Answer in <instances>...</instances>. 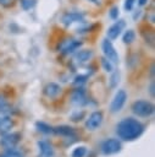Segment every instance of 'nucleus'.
<instances>
[{"label":"nucleus","instance_id":"16","mask_svg":"<svg viewBox=\"0 0 155 157\" xmlns=\"http://www.w3.org/2000/svg\"><path fill=\"white\" fill-rule=\"evenodd\" d=\"M94 53L92 49H82V50H77L76 55H74V61L77 64H85L88 63L92 58H93Z\"/></svg>","mask_w":155,"mask_h":157},{"label":"nucleus","instance_id":"6","mask_svg":"<svg viewBox=\"0 0 155 157\" xmlns=\"http://www.w3.org/2000/svg\"><path fill=\"white\" fill-rule=\"evenodd\" d=\"M22 135L21 132H6L4 135H1L0 139V146L5 150V148H10V147H15L21 142Z\"/></svg>","mask_w":155,"mask_h":157},{"label":"nucleus","instance_id":"18","mask_svg":"<svg viewBox=\"0 0 155 157\" xmlns=\"http://www.w3.org/2000/svg\"><path fill=\"white\" fill-rule=\"evenodd\" d=\"M4 153H6L10 157H26V152L22 148H18L17 146L10 147V148H5Z\"/></svg>","mask_w":155,"mask_h":157},{"label":"nucleus","instance_id":"3","mask_svg":"<svg viewBox=\"0 0 155 157\" xmlns=\"http://www.w3.org/2000/svg\"><path fill=\"white\" fill-rule=\"evenodd\" d=\"M83 42L74 39V38H63L57 44V52H60L62 55H70L79 50Z\"/></svg>","mask_w":155,"mask_h":157},{"label":"nucleus","instance_id":"20","mask_svg":"<svg viewBox=\"0 0 155 157\" xmlns=\"http://www.w3.org/2000/svg\"><path fill=\"white\" fill-rule=\"evenodd\" d=\"M88 77H89V76H88L87 74H79V75H77V76L73 78V86H76V87H83L84 83L87 82Z\"/></svg>","mask_w":155,"mask_h":157},{"label":"nucleus","instance_id":"23","mask_svg":"<svg viewBox=\"0 0 155 157\" xmlns=\"http://www.w3.org/2000/svg\"><path fill=\"white\" fill-rule=\"evenodd\" d=\"M109 82H110V87L111 88H116L118 86V82H120V72L118 71H112Z\"/></svg>","mask_w":155,"mask_h":157},{"label":"nucleus","instance_id":"7","mask_svg":"<svg viewBox=\"0 0 155 157\" xmlns=\"http://www.w3.org/2000/svg\"><path fill=\"white\" fill-rule=\"evenodd\" d=\"M84 22V13L77 11H68L61 16V23L65 27H70L74 23H83Z\"/></svg>","mask_w":155,"mask_h":157},{"label":"nucleus","instance_id":"13","mask_svg":"<svg viewBox=\"0 0 155 157\" xmlns=\"http://www.w3.org/2000/svg\"><path fill=\"white\" fill-rule=\"evenodd\" d=\"M52 131H54V134H56L59 136H62V137H66V139H74V137H77L76 129L70 126V125H66V124L57 125V126L52 128Z\"/></svg>","mask_w":155,"mask_h":157},{"label":"nucleus","instance_id":"5","mask_svg":"<svg viewBox=\"0 0 155 157\" xmlns=\"http://www.w3.org/2000/svg\"><path fill=\"white\" fill-rule=\"evenodd\" d=\"M101 50L104 53V56L107 60H110L112 64H117L118 63V59H120L118 58V54H117V52H116L112 42L109 38L103 39V42H101Z\"/></svg>","mask_w":155,"mask_h":157},{"label":"nucleus","instance_id":"31","mask_svg":"<svg viewBox=\"0 0 155 157\" xmlns=\"http://www.w3.org/2000/svg\"><path fill=\"white\" fill-rule=\"evenodd\" d=\"M140 15H142V11H140V10H137V11H135V13L133 15V18L137 21V18H139V17H140Z\"/></svg>","mask_w":155,"mask_h":157},{"label":"nucleus","instance_id":"29","mask_svg":"<svg viewBox=\"0 0 155 157\" xmlns=\"http://www.w3.org/2000/svg\"><path fill=\"white\" fill-rule=\"evenodd\" d=\"M15 1L16 0H0V5L2 7H5V9H9L15 4Z\"/></svg>","mask_w":155,"mask_h":157},{"label":"nucleus","instance_id":"9","mask_svg":"<svg viewBox=\"0 0 155 157\" xmlns=\"http://www.w3.org/2000/svg\"><path fill=\"white\" fill-rule=\"evenodd\" d=\"M103 120H104V114L101 110H95L85 120V129L89 130V131H94L96 130L98 128H100V125L103 124Z\"/></svg>","mask_w":155,"mask_h":157},{"label":"nucleus","instance_id":"15","mask_svg":"<svg viewBox=\"0 0 155 157\" xmlns=\"http://www.w3.org/2000/svg\"><path fill=\"white\" fill-rule=\"evenodd\" d=\"M15 126V120L6 113H0V135H4Z\"/></svg>","mask_w":155,"mask_h":157},{"label":"nucleus","instance_id":"28","mask_svg":"<svg viewBox=\"0 0 155 157\" xmlns=\"http://www.w3.org/2000/svg\"><path fill=\"white\" fill-rule=\"evenodd\" d=\"M7 108H9V104L6 102V98L2 94H0V113H4L5 109H7Z\"/></svg>","mask_w":155,"mask_h":157},{"label":"nucleus","instance_id":"11","mask_svg":"<svg viewBox=\"0 0 155 157\" xmlns=\"http://www.w3.org/2000/svg\"><path fill=\"white\" fill-rule=\"evenodd\" d=\"M124 27H126V22H124L123 20L116 21L114 25H111V26L107 28V31H106L107 38H109L110 40L117 39V38L121 36V33H122V31L124 29Z\"/></svg>","mask_w":155,"mask_h":157},{"label":"nucleus","instance_id":"4","mask_svg":"<svg viewBox=\"0 0 155 157\" xmlns=\"http://www.w3.org/2000/svg\"><path fill=\"white\" fill-rule=\"evenodd\" d=\"M122 150V144L121 140L115 139V137H110V139H105L101 144H100V151L104 156H111V155H116Z\"/></svg>","mask_w":155,"mask_h":157},{"label":"nucleus","instance_id":"32","mask_svg":"<svg viewBox=\"0 0 155 157\" xmlns=\"http://www.w3.org/2000/svg\"><path fill=\"white\" fill-rule=\"evenodd\" d=\"M87 1H89V2H92L94 5H96V6H100L101 5V0H87Z\"/></svg>","mask_w":155,"mask_h":157},{"label":"nucleus","instance_id":"8","mask_svg":"<svg viewBox=\"0 0 155 157\" xmlns=\"http://www.w3.org/2000/svg\"><path fill=\"white\" fill-rule=\"evenodd\" d=\"M127 101V92L124 90H118L116 94L114 96L111 104H110V112L111 113H118L123 108Z\"/></svg>","mask_w":155,"mask_h":157},{"label":"nucleus","instance_id":"21","mask_svg":"<svg viewBox=\"0 0 155 157\" xmlns=\"http://www.w3.org/2000/svg\"><path fill=\"white\" fill-rule=\"evenodd\" d=\"M88 150L85 146H77L73 148L72 153H71V157H85Z\"/></svg>","mask_w":155,"mask_h":157},{"label":"nucleus","instance_id":"2","mask_svg":"<svg viewBox=\"0 0 155 157\" xmlns=\"http://www.w3.org/2000/svg\"><path fill=\"white\" fill-rule=\"evenodd\" d=\"M131 109L133 114H135L139 118H149L154 114V104L145 99H138L134 101L131 105Z\"/></svg>","mask_w":155,"mask_h":157},{"label":"nucleus","instance_id":"1","mask_svg":"<svg viewBox=\"0 0 155 157\" xmlns=\"http://www.w3.org/2000/svg\"><path fill=\"white\" fill-rule=\"evenodd\" d=\"M144 124L135 118H123L116 124V134L123 141H134L144 132Z\"/></svg>","mask_w":155,"mask_h":157},{"label":"nucleus","instance_id":"33","mask_svg":"<svg viewBox=\"0 0 155 157\" xmlns=\"http://www.w3.org/2000/svg\"><path fill=\"white\" fill-rule=\"evenodd\" d=\"M148 4V0H138V5L139 6H144Z\"/></svg>","mask_w":155,"mask_h":157},{"label":"nucleus","instance_id":"30","mask_svg":"<svg viewBox=\"0 0 155 157\" xmlns=\"http://www.w3.org/2000/svg\"><path fill=\"white\" fill-rule=\"evenodd\" d=\"M154 88H155V87H154V82H151L150 86H149V92H150L151 97H154V94H155V90H154Z\"/></svg>","mask_w":155,"mask_h":157},{"label":"nucleus","instance_id":"14","mask_svg":"<svg viewBox=\"0 0 155 157\" xmlns=\"http://www.w3.org/2000/svg\"><path fill=\"white\" fill-rule=\"evenodd\" d=\"M61 92H62V88H61V86H60L59 83H56V82H49V83H46V85L44 86V88H43L44 96L48 97V98H50V99H54V98L59 97V96L61 94Z\"/></svg>","mask_w":155,"mask_h":157},{"label":"nucleus","instance_id":"19","mask_svg":"<svg viewBox=\"0 0 155 157\" xmlns=\"http://www.w3.org/2000/svg\"><path fill=\"white\" fill-rule=\"evenodd\" d=\"M122 40L124 44H132L135 40V32L133 29H127L122 36Z\"/></svg>","mask_w":155,"mask_h":157},{"label":"nucleus","instance_id":"24","mask_svg":"<svg viewBox=\"0 0 155 157\" xmlns=\"http://www.w3.org/2000/svg\"><path fill=\"white\" fill-rule=\"evenodd\" d=\"M37 4V0H20V5L24 11H28L33 9Z\"/></svg>","mask_w":155,"mask_h":157},{"label":"nucleus","instance_id":"22","mask_svg":"<svg viewBox=\"0 0 155 157\" xmlns=\"http://www.w3.org/2000/svg\"><path fill=\"white\" fill-rule=\"evenodd\" d=\"M100 64H101V67H103L104 71H106V72H112L114 71V64L110 60H107L105 56H103L100 59Z\"/></svg>","mask_w":155,"mask_h":157},{"label":"nucleus","instance_id":"10","mask_svg":"<svg viewBox=\"0 0 155 157\" xmlns=\"http://www.w3.org/2000/svg\"><path fill=\"white\" fill-rule=\"evenodd\" d=\"M89 101L88 97H87V93L84 91L83 87H77L73 92H72V96H71V103L76 107H83V105H88L89 104Z\"/></svg>","mask_w":155,"mask_h":157},{"label":"nucleus","instance_id":"25","mask_svg":"<svg viewBox=\"0 0 155 157\" xmlns=\"http://www.w3.org/2000/svg\"><path fill=\"white\" fill-rule=\"evenodd\" d=\"M84 115H85V113L83 110H76L71 114V120L72 121H79L84 118Z\"/></svg>","mask_w":155,"mask_h":157},{"label":"nucleus","instance_id":"34","mask_svg":"<svg viewBox=\"0 0 155 157\" xmlns=\"http://www.w3.org/2000/svg\"><path fill=\"white\" fill-rule=\"evenodd\" d=\"M0 157H10V156H7V155H6V153H4V152H2V153H1V155H0Z\"/></svg>","mask_w":155,"mask_h":157},{"label":"nucleus","instance_id":"27","mask_svg":"<svg viewBox=\"0 0 155 157\" xmlns=\"http://www.w3.org/2000/svg\"><path fill=\"white\" fill-rule=\"evenodd\" d=\"M134 5H135V0H124V2H123V9L128 12V11H132V10H133Z\"/></svg>","mask_w":155,"mask_h":157},{"label":"nucleus","instance_id":"12","mask_svg":"<svg viewBox=\"0 0 155 157\" xmlns=\"http://www.w3.org/2000/svg\"><path fill=\"white\" fill-rule=\"evenodd\" d=\"M38 146V156L39 157H54L55 150L54 146L48 140H39L37 142Z\"/></svg>","mask_w":155,"mask_h":157},{"label":"nucleus","instance_id":"26","mask_svg":"<svg viewBox=\"0 0 155 157\" xmlns=\"http://www.w3.org/2000/svg\"><path fill=\"white\" fill-rule=\"evenodd\" d=\"M118 15H120V10L117 6H112L109 11V16L111 20H117L118 18Z\"/></svg>","mask_w":155,"mask_h":157},{"label":"nucleus","instance_id":"17","mask_svg":"<svg viewBox=\"0 0 155 157\" xmlns=\"http://www.w3.org/2000/svg\"><path fill=\"white\" fill-rule=\"evenodd\" d=\"M35 129H37L39 132L44 134V135L54 134V131H52V126L49 125V124L45 123V121H35Z\"/></svg>","mask_w":155,"mask_h":157}]
</instances>
